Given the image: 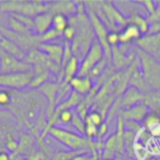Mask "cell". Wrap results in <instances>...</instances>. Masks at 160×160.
Returning a JSON list of instances; mask_svg holds the SVG:
<instances>
[{"instance_id":"obj_1","label":"cell","mask_w":160,"mask_h":160,"mask_svg":"<svg viewBox=\"0 0 160 160\" xmlns=\"http://www.w3.org/2000/svg\"><path fill=\"white\" fill-rule=\"evenodd\" d=\"M48 134L53 138L55 141L66 146L72 152H84L90 154L92 151V156L98 158L97 145L93 142V140H89L86 137L71 132L60 127H52L48 131Z\"/></svg>"},{"instance_id":"obj_2","label":"cell","mask_w":160,"mask_h":160,"mask_svg":"<svg viewBox=\"0 0 160 160\" xmlns=\"http://www.w3.org/2000/svg\"><path fill=\"white\" fill-rule=\"evenodd\" d=\"M135 53L141 64V72L152 91L160 89V63L150 54L136 47Z\"/></svg>"},{"instance_id":"obj_3","label":"cell","mask_w":160,"mask_h":160,"mask_svg":"<svg viewBox=\"0 0 160 160\" xmlns=\"http://www.w3.org/2000/svg\"><path fill=\"white\" fill-rule=\"evenodd\" d=\"M0 10L9 14H21L30 18L48 11V2L43 1H5L0 4Z\"/></svg>"},{"instance_id":"obj_4","label":"cell","mask_w":160,"mask_h":160,"mask_svg":"<svg viewBox=\"0 0 160 160\" xmlns=\"http://www.w3.org/2000/svg\"><path fill=\"white\" fill-rule=\"evenodd\" d=\"M85 9H86L88 19L90 21L94 35L96 36V39L99 42V44L103 48L104 57L107 59L108 62L109 61L112 62V48L107 44V40H106L108 32L110 30H108L106 25L101 22V20L98 17V15L94 12V10L91 8L86 7Z\"/></svg>"},{"instance_id":"obj_5","label":"cell","mask_w":160,"mask_h":160,"mask_svg":"<svg viewBox=\"0 0 160 160\" xmlns=\"http://www.w3.org/2000/svg\"><path fill=\"white\" fill-rule=\"evenodd\" d=\"M33 71L18 73H0V88L6 90H22L29 87Z\"/></svg>"},{"instance_id":"obj_6","label":"cell","mask_w":160,"mask_h":160,"mask_svg":"<svg viewBox=\"0 0 160 160\" xmlns=\"http://www.w3.org/2000/svg\"><path fill=\"white\" fill-rule=\"evenodd\" d=\"M104 58V51L99 42L95 38L87 52L83 56L78 76H89L91 70Z\"/></svg>"},{"instance_id":"obj_7","label":"cell","mask_w":160,"mask_h":160,"mask_svg":"<svg viewBox=\"0 0 160 160\" xmlns=\"http://www.w3.org/2000/svg\"><path fill=\"white\" fill-rule=\"evenodd\" d=\"M33 71V67L0 49V73Z\"/></svg>"},{"instance_id":"obj_8","label":"cell","mask_w":160,"mask_h":160,"mask_svg":"<svg viewBox=\"0 0 160 160\" xmlns=\"http://www.w3.org/2000/svg\"><path fill=\"white\" fill-rule=\"evenodd\" d=\"M0 32L8 39L16 43L22 50H23L26 53L33 49H37L39 45V38L38 36L35 34L30 35H22L17 34L7 27H0Z\"/></svg>"},{"instance_id":"obj_9","label":"cell","mask_w":160,"mask_h":160,"mask_svg":"<svg viewBox=\"0 0 160 160\" xmlns=\"http://www.w3.org/2000/svg\"><path fill=\"white\" fill-rule=\"evenodd\" d=\"M148 112V108L142 102L128 109L120 110L118 112V116H120L124 121H135L142 123Z\"/></svg>"},{"instance_id":"obj_10","label":"cell","mask_w":160,"mask_h":160,"mask_svg":"<svg viewBox=\"0 0 160 160\" xmlns=\"http://www.w3.org/2000/svg\"><path fill=\"white\" fill-rule=\"evenodd\" d=\"M135 45L138 49L154 57L160 47V33L142 36L135 42Z\"/></svg>"},{"instance_id":"obj_11","label":"cell","mask_w":160,"mask_h":160,"mask_svg":"<svg viewBox=\"0 0 160 160\" xmlns=\"http://www.w3.org/2000/svg\"><path fill=\"white\" fill-rule=\"evenodd\" d=\"M38 50L44 52L47 57L55 63L56 65L62 68V61H63V53H64V46L54 42L49 43H39Z\"/></svg>"},{"instance_id":"obj_12","label":"cell","mask_w":160,"mask_h":160,"mask_svg":"<svg viewBox=\"0 0 160 160\" xmlns=\"http://www.w3.org/2000/svg\"><path fill=\"white\" fill-rule=\"evenodd\" d=\"M70 89L76 94L83 97L89 95L94 88L93 79L90 76H76L69 82Z\"/></svg>"},{"instance_id":"obj_13","label":"cell","mask_w":160,"mask_h":160,"mask_svg":"<svg viewBox=\"0 0 160 160\" xmlns=\"http://www.w3.org/2000/svg\"><path fill=\"white\" fill-rule=\"evenodd\" d=\"M58 90H59V83L56 82H45L42 86H40L38 88V91L40 93H42L45 98L48 99V112L47 115L49 117V119L52 117L55 108V104H56V98H57V94H58Z\"/></svg>"},{"instance_id":"obj_14","label":"cell","mask_w":160,"mask_h":160,"mask_svg":"<svg viewBox=\"0 0 160 160\" xmlns=\"http://www.w3.org/2000/svg\"><path fill=\"white\" fill-rule=\"evenodd\" d=\"M145 98V95L137 90L134 87H129L121 96V110L128 109L139 103H142Z\"/></svg>"},{"instance_id":"obj_15","label":"cell","mask_w":160,"mask_h":160,"mask_svg":"<svg viewBox=\"0 0 160 160\" xmlns=\"http://www.w3.org/2000/svg\"><path fill=\"white\" fill-rule=\"evenodd\" d=\"M80 65H81L80 60L76 56H73L62 67V70H61V74L63 77L61 82L62 84L68 85L69 82L79 74Z\"/></svg>"},{"instance_id":"obj_16","label":"cell","mask_w":160,"mask_h":160,"mask_svg":"<svg viewBox=\"0 0 160 160\" xmlns=\"http://www.w3.org/2000/svg\"><path fill=\"white\" fill-rule=\"evenodd\" d=\"M142 37L140 30L133 24L128 23L119 32V45H130Z\"/></svg>"},{"instance_id":"obj_17","label":"cell","mask_w":160,"mask_h":160,"mask_svg":"<svg viewBox=\"0 0 160 160\" xmlns=\"http://www.w3.org/2000/svg\"><path fill=\"white\" fill-rule=\"evenodd\" d=\"M52 14L49 11L40 13L33 18L34 20V33L37 36H41L52 27Z\"/></svg>"},{"instance_id":"obj_18","label":"cell","mask_w":160,"mask_h":160,"mask_svg":"<svg viewBox=\"0 0 160 160\" xmlns=\"http://www.w3.org/2000/svg\"><path fill=\"white\" fill-rule=\"evenodd\" d=\"M0 49L10 53L11 55L17 57L20 60L24 61L25 59L26 52L23 50H22L16 43H14L8 38H6L1 32H0Z\"/></svg>"},{"instance_id":"obj_19","label":"cell","mask_w":160,"mask_h":160,"mask_svg":"<svg viewBox=\"0 0 160 160\" xmlns=\"http://www.w3.org/2000/svg\"><path fill=\"white\" fill-rule=\"evenodd\" d=\"M128 23H131L135 25L142 36H145L149 32L150 23L148 22L147 17L142 16L138 11H133L129 16H128Z\"/></svg>"},{"instance_id":"obj_20","label":"cell","mask_w":160,"mask_h":160,"mask_svg":"<svg viewBox=\"0 0 160 160\" xmlns=\"http://www.w3.org/2000/svg\"><path fill=\"white\" fill-rule=\"evenodd\" d=\"M129 82H130L131 87L136 88L137 90H139L140 92H142L144 95L152 92V89L149 87V85L144 81L143 76H142L141 70L138 69V68H136L134 69V71L132 72L130 80H129Z\"/></svg>"},{"instance_id":"obj_21","label":"cell","mask_w":160,"mask_h":160,"mask_svg":"<svg viewBox=\"0 0 160 160\" xmlns=\"http://www.w3.org/2000/svg\"><path fill=\"white\" fill-rule=\"evenodd\" d=\"M103 160L113 159L116 157V139L115 135H111L105 142L103 146Z\"/></svg>"},{"instance_id":"obj_22","label":"cell","mask_w":160,"mask_h":160,"mask_svg":"<svg viewBox=\"0 0 160 160\" xmlns=\"http://www.w3.org/2000/svg\"><path fill=\"white\" fill-rule=\"evenodd\" d=\"M34 148V142H33V138L31 136L28 135H24L22 134L21 136V142H19V148L17 150L16 153L14 154H18V155H32L34 153H31L30 151H32Z\"/></svg>"},{"instance_id":"obj_23","label":"cell","mask_w":160,"mask_h":160,"mask_svg":"<svg viewBox=\"0 0 160 160\" xmlns=\"http://www.w3.org/2000/svg\"><path fill=\"white\" fill-rule=\"evenodd\" d=\"M69 25V19L67 15L58 13L52 16V28L59 33H63L65 29Z\"/></svg>"},{"instance_id":"obj_24","label":"cell","mask_w":160,"mask_h":160,"mask_svg":"<svg viewBox=\"0 0 160 160\" xmlns=\"http://www.w3.org/2000/svg\"><path fill=\"white\" fill-rule=\"evenodd\" d=\"M142 127L144 129H146L147 131L151 132L155 128H157L158 126L160 125V115L156 112H148V113L145 115L143 121L142 122Z\"/></svg>"},{"instance_id":"obj_25","label":"cell","mask_w":160,"mask_h":160,"mask_svg":"<svg viewBox=\"0 0 160 160\" xmlns=\"http://www.w3.org/2000/svg\"><path fill=\"white\" fill-rule=\"evenodd\" d=\"M136 137H137L136 134L125 129V135H124L125 153H127V155L129 158H133L135 156L134 146H135V142H136Z\"/></svg>"},{"instance_id":"obj_26","label":"cell","mask_w":160,"mask_h":160,"mask_svg":"<svg viewBox=\"0 0 160 160\" xmlns=\"http://www.w3.org/2000/svg\"><path fill=\"white\" fill-rule=\"evenodd\" d=\"M8 29H10L11 31L17 34H22V35L34 34L30 29H28L26 26H24L22 23H21L18 20H16L12 16L8 17Z\"/></svg>"},{"instance_id":"obj_27","label":"cell","mask_w":160,"mask_h":160,"mask_svg":"<svg viewBox=\"0 0 160 160\" xmlns=\"http://www.w3.org/2000/svg\"><path fill=\"white\" fill-rule=\"evenodd\" d=\"M85 122H89L93 125H95L96 127L99 128L104 122H105V118L104 116L97 110H92V111H89L85 119H84Z\"/></svg>"},{"instance_id":"obj_28","label":"cell","mask_w":160,"mask_h":160,"mask_svg":"<svg viewBox=\"0 0 160 160\" xmlns=\"http://www.w3.org/2000/svg\"><path fill=\"white\" fill-rule=\"evenodd\" d=\"M13 128L9 127L5 121H0V151H5V142L8 135L13 132Z\"/></svg>"},{"instance_id":"obj_29","label":"cell","mask_w":160,"mask_h":160,"mask_svg":"<svg viewBox=\"0 0 160 160\" xmlns=\"http://www.w3.org/2000/svg\"><path fill=\"white\" fill-rule=\"evenodd\" d=\"M62 38V33H59L57 31H55L54 29H52V27L46 31L44 34H42L41 36H38L39 38V42L40 43H49V42H52L53 40Z\"/></svg>"},{"instance_id":"obj_30","label":"cell","mask_w":160,"mask_h":160,"mask_svg":"<svg viewBox=\"0 0 160 160\" xmlns=\"http://www.w3.org/2000/svg\"><path fill=\"white\" fill-rule=\"evenodd\" d=\"M19 148V142L15 139L14 135H13V132L9 133L6 139V142H5V149L7 150V152L8 153H11V154H14L17 152Z\"/></svg>"},{"instance_id":"obj_31","label":"cell","mask_w":160,"mask_h":160,"mask_svg":"<svg viewBox=\"0 0 160 160\" xmlns=\"http://www.w3.org/2000/svg\"><path fill=\"white\" fill-rule=\"evenodd\" d=\"M12 90H0V107L8 109L12 102Z\"/></svg>"},{"instance_id":"obj_32","label":"cell","mask_w":160,"mask_h":160,"mask_svg":"<svg viewBox=\"0 0 160 160\" xmlns=\"http://www.w3.org/2000/svg\"><path fill=\"white\" fill-rule=\"evenodd\" d=\"M70 124L81 133V135H84V127H85L84 120L77 112H74V115Z\"/></svg>"},{"instance_id":"obj_33","label":"cell","mask_w":160,"mask_h":160,"mask_svg":"<svg viewBox=\"0 0 160 160\" xmlns=\"http://www.w3.org/2000/svg\"><path fill=\"white\" fill-rule=\"evenodd\" d=\"M85 127H84V136L89 139V140H93L94 138H97L98 136V128L96 127L95 125L89 123V122H85Z\"/></svg>"},{"instance_id":"obj_34","label":"cell","mask_w":160,"mask_h":160,"mask_svg":"<svg viewBox=\"0 0 160 160\" xmlns=\"http://www.w3.org/2000/svg\"><path fill=\"white\" fill-rule=\"evenodd\" d=\"M108 65V61H107V59L104 57L92 70H91V72H90V74H89V76L91 77V79L92 78H94V77H98V76H99V75H101L103 72H104V70H105V68H106V66Z\"/></svg>"},{"instance_id":"obj_35","label":"cell","mask_w":160,"mask_h":160,"mask_svg":"<svg viewBox=\"0 0 160 160\" xmlns=\"http://www.w3.org/2000/svg\"><path fill=\"white\" fill-rule=\"evenodd\" d=\"M124 124H125V129L126 130L131 131L136 135L139 134L143 128V127L141 123H138L135 121H124Z\"/></svg>"},{"instance_id":"obj_36","label":"cell","mask_w":160,"mask_h":160,"mask_svg":"<svg viewBox=\"0 0 160 160\" xmlns=\"http://www.w3.org/2000/svg\"><path fill=\"white\" fill-rule=\"evenodd\" d=\"M106 40H107V44L111 48L118 46L119 45V32L118 31H112V30L111 31L110 30L108 32Z\"/></svg>"},{"instance_id":"obj_37","label":"cell","mask_w":160,"mask_h":160,"mask_svg":"<svg viewBox=\"0 0 160 160\" xmlns=\"http://www.w3.org/2000/svg\"><path fill=\"white\" fill-rule=\"evenodd\" d=\"M133 3L139 4V5H142L145 9L147 10L149 15H152L157 8V2L152 1V0H143V1H133Z\"/></svg>"},{"instance_id":"obj_38","label":"cell","mask_w":160,"mask_h":160,"mask_svg":"<svg viewBox=\"0 0 160 160\" xmlns=\"http://www.w3.org/2000/svg\"><path fill=\"white\" fill-rule=\"evenodd\" d=\"M75 37H76V29L71 24H69L62 33V38H64V40L68 41V42H72Z\"/></svg>"},{"instance_id":"obj_39","label":"cell","mask_w":160,"mask_h":160,"mask_svg":"<svg viewBox=\"0 0 160 160\" xmlns=\"http://www.w3.org/2000/svg\"><path fill=\"white\" fill-rule=\"evenodd\" d=\"M147 19H148V22H149L150 24H153V23H156V22H160V1L157 2L156 11L152 15H149L147 17Z\"/></svg>"},{"instance_id":"obj_40","label":"cell","mask_w":160,"mask_h":160,"mask_svg":"<svg viewBox=\"0 0 160 160\" xmlns=\"http://www.w3.org/2000/svg\"><path fill=\"white\" fill-rule=\"evenodd\" d=\"M8 120L14 122L15 117L13 116V114L9 111L0 109V121H8Z\"/></svg>"},{"instance_id":"obj_41","label":"cell","mask_w":160,"mask_h":160,"mask_svg":"<svg viewBox=\"0 0 160 160\" xmlns=\"http://www.w3.org/2000/svg\"><path fill=\"white\" fill-rule=\"evenodd\" d=\"M108 131H109V124H108V122L105 121V122L98 128L97 139H98V141H101V139L108 133Z\"/></svg>"},{"instance_id":"obj_42","label":"cell","mask_w":160,"mask_h":160,"mask_svg":"<svg viewBox=\"0 0 160 160\" xmlns=\"http://www.w3.org/2000/svg\"><path fill=\"white\" fill-rule=\"evenodd\" d=\"M160 33V22H156L153 24H150L149 32L147 35H154V34H159Z\"/></svg>"},{"instance_id":"obj_43","label":"cell","mask_w":160,"mask_h":160,"mask_svg":"<svg viewBox=\"0 0 160 160\" xmlns=\"http://www.w3.org/2000/svg\"><path fill=\"white\" fill-rule=\"evenodd\" d=\"M0 160H10V155L7 151H0Z\"/></svg>"},{"instance_id":"obj_44","label":"cell","mask_w":160,"mask_h":160,"mask_svg":"<svg viewBox=\"0 0 160 160\" xmlns=\"http://www.w3.org/2000/svg\"><path fill=\"white\" fill-rule=\"evenodd\" d=\"M154 58H156L158 62L160 63V47L159 49L158 50V52H157V53H156V55L154 56Z\"/></svg>"},{"instance_id":"obj_45","label":"cell","mask_w":160,"mask_h":160,"mask_svg":"<svg viewBox=\"0 0 160 160\" xmlns=\"http://www.w3.org/2000/svg\"><path fill=\"white\" fill-rule=\"evenodd\" d=\"M147 160H160L158 158H149Z\"/></svg>"},{"instance_id":"obj_46","label":"cell","mask_w":160,"mask_h":160,"mask_svg":"<svg viewBox=\"0 0 160 160\" xmlns=\"http://www.w3.org/2000/svg\"><path fill=\"white\" fill-rule=\"evenodd\" d=\"M42 160H46V159H42Z\"/></svg>"},{"instance_id":"obj_47","label":"cell","mask_w":160,"mask_h":160,"mask_svg":"<svg viewBox=\"0 0 160 160\" xmlns=\"http://www.w3.org/2000/svg\"><path fill=\"white\" fill-rule=\"evenodd\" d=\"M159 115H160V113H159Z\"/></svg>"}]
</instances>
